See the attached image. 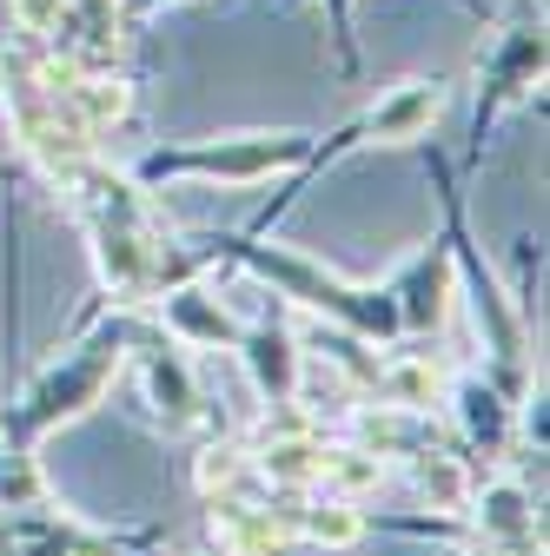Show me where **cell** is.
I'll use <instances>...</instances> for the list:
<instances>
[{
	"mask_svg": "<svg viewBox=\"0 0 550 556\" xmlns=\"http://www.w3.org/2000/svg\"><path fill=\"white\" fill-rule=\"evenodd\" d=\"M126 344H133V325H100L87 344H74V358H60L53 371H40V378L27 384L21 404L0 410V431H8V444L27 457L40 431L87 417V410L100 404V391L113 384V371H120V358H126Z\"/></svg>",
	"mask_w": 550,
	"mask_h": 556,
	"instance_id": "6da1fadb",
	"label": "cell"
},
{
	"mask_svg": "<svg viewBox=\"0 0 550 556\" xmlns=\"http://www.w3.org/2000/svg\"><path fill=\"white\" fill-rule=\"evenodd\" d=\"M259 278H272L286 299H299V305H312V312H332V318H346L352 331H365V338H398L404 325H398V299H391V286L378 292V286H346V278H332V271H318L312 258H292V252H265V245H252V239H226Z\"/></svg>",
	"mask_w": 550,
	"mask_h": 556,
	"instance_id": "7a4b0ae2",
	"label": "cell"
},
{
	"mask_svg": "<svg viewBox=\"0 0 550 556\" xmlns=\"http://www.w3.org/2000/svg\"><path fill=\"white\" fill-rule=\"evenodd\" d=\"M312 153V132H246V139H220V147H199V153H153L140 166V179H179V173H220L233 186L265 179L279 166H299Z\"/></svg>",
	"mask_w": 550,
	"mask_h": 556,
	"instance_id": "3957f363",
	"label": "cell"
}]
</instances>
